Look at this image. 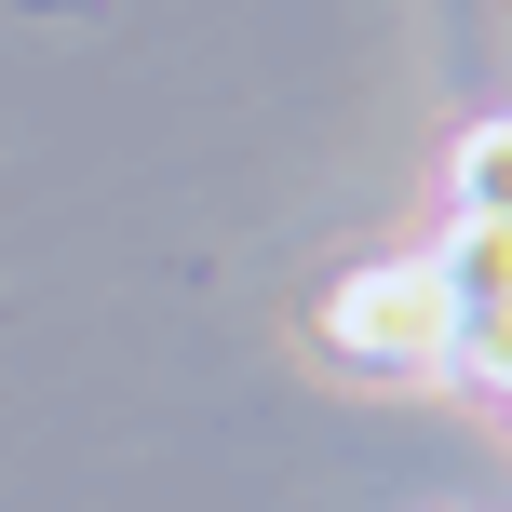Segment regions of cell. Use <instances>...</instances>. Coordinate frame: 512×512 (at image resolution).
<instances>
[{
	"label": "cell",
	"mask_w": 512,
	"mask_h": 512,
	"mask_svg": "<svg viewBox=\"0 0 512 512\" xmlns=\"http://www.w3.org/2000/svg\"><path fill=\"white\" fill-rule=\"evenodd\" d=\"M459 216H499V122L459 135Z\"/></svg>",
	"instance_id": "2"
},
{
	"label": "cell",
	"mask_w": 512,
	"mask_h": 512,
	"mask_svg": "<svg viewBox=\"0 0 512 512\" xmlns=\"http://www.w3.org/2000/svg\"><path fill=\"white\" fill-rule=\"evenodd\" d=\"M310 351H324L337 378H378V391L445 378V283H432V256H364V270H337L324 310H310Z\"/></svg>",
	"instance_id": "1"
}]
</instances>
